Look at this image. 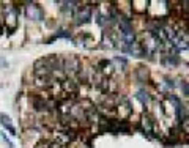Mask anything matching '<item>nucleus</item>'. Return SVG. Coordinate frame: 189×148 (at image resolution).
Segmentation results:
<instances>
[{
    "label": "nucleus",
    "instance_id": "obj_1",
    "mask_svg": "<svg viewBox=\"0 0 189 148\" xmlns=\"http://www.w3.org/2000/svg\"><path fill=\"white\" fill-rule=\"evenodd\" d=\"M18 16H19V10L16 7H13V5H5L3 7V21L11 30H14L18 27Z\"/></svg>",
    "mask_w": 189,
    "mask_h": 148
},
{
    "label": "nucleus",
    "instance_id": "obj_2",
    "mask_svg": "<svg viewBox=\"0 0 189 148\" xmlns=\"http://www.w3.org/2000/svg\"><path fill=\"white\" fill-rule=\"evenodd\" d=\"M25 18L33 19V21H43L44 19V11L40 5L36 3H27L25 7Z\"/></svg>",
    "mask_w": 189,
    "mask_h": 148
},
{
    "label": "nucleus",
    "instance_id": "obj_3",
    "mask_svg": "<svg viewBox=\"0 0 189 148\" xmlns=\"http://www.w3.org/2000/svg\"><path fill=\"white\" fill-rule=\"evenodd\" d=\"M92 8H88V7H80L79 8V13H77V24H85L88 22V21L92 19Z\"/></svg>",
    "mask_w": 189,
    "mask_h": 148
},
{
    "label": "nucleus",
    "instance_id": "obj_4",
    "mask_svg": "<svg viewBox=\"0 0 189 148\" xmlns=\"http://www.w3.org/2000/svg\"><path fill=\"white\" fill-rule=\"evenodd\" d=\"M162 63L167 65V66H176V65L180 63V60H178V57H176V55H169V57H165L162 60Z\"/></svg>",
    "mask_w": 189,
    "mask_h": 148
},
{
    "label": "nucleus",
    "instance_id": "obj_5",
    "mask_svg": "<svg viewBox=\"0 0 189 148\" xmlns=\"http://www.w3.org/2000/svg\"><path fill=\"white\" fill-rule=\"evenodd\" d=\"M0 123H2V126L8 131V134H11V135H18V131H16V128L13 126V123H11V121H0Z\"/></svg>",
    "mask_w": 189,
    "mask_h": 148
},
{
    "label": "nucleus",
    "instance_id": "obj_6",
    "mask_svg": "<svg viewBox=\"0 0 189 148\" xmlns=\"http://www.w3.org/2000/svg\"><path fill=\"white\" fill-rule=\"evenodd\" d=\"M136 96H137V99L140 101L142 104H148V101H150V95L147 91H139Z\"/></svg>",
    "mask_w": 189,
    "mask_h": 148
},
{
    "label": "nucleus",
    "instance_id": "obj_7",
    "mask_svg": "<svg viewBox=\"0 0 189 148\" xmlns=\"http://www.w3.org/2000/svg\"><path fill=\"white\" fill-rule=\"evenodd\" d=\"M2 139H3L5 142H7V145H8L10 148H14V144L11 142V139H10V137H8L7 134H5V133H2Z\"/></svg>",
    "mask_w": 189,
    "mask_h": 148
},
{
    "label": "nucleus",
    "instance_id": "obj_8",
    "mask_svg": "<svg viewBox=\"0 0 189 148\" xmlns=\"http://www.w3.org/2000/svg\"><path fill=\"white\" fill-rule=\"evenodd\" d=\"M181 90H183V93H185V95L189 96V82H185V84L181 85Z\"/></svg>",
    "mask_w": 189,
    "mask_h": 148
},
{
    "label": "nucleus",
    "instance_id": "obj_9",
    "mask_svg": "<svg viewBox=\"0 0 189 148\" xmlns=\"http://www.w3.org/2000/svg\"><path fill=\"white\" fill-rule=\"evenodd\" d=\"M181 5H183V10H185V11H189V2H181Z\"/></svg>",
    "mask_w": 189,
    "mask_h": 148
}]
</instances>
